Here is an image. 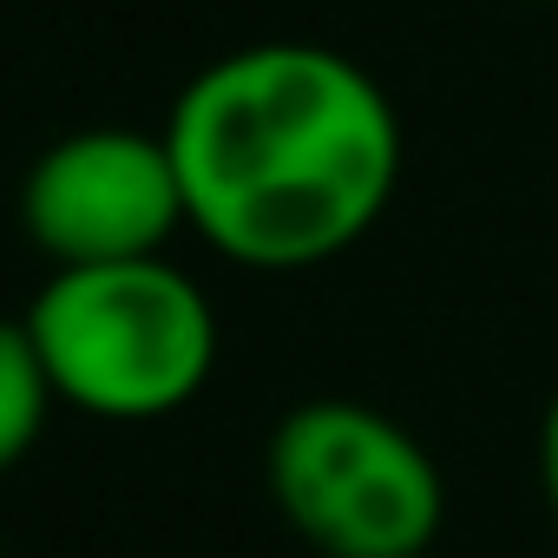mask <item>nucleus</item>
I'll return each mask as SVG.
<instances>
[{
	"label": "nucleus",
	"mask_w": 558,
	"mask_h": 558,
	"mask_svg": "<svg viewBox=\"0 0 558 558\" xmlns=\"http://www.w3.org/2000/svg\"><path fill=\"white\" fill-rule=\"evenodd\" d=\"M191 230L263 276L355 250L401 184V112L381 80L316 40L217 53L165 112Z\"/></svg>",
	"instance_id": "obj_1"
},
{
	"label": "nucleus",
	"mask_w": 558,
	"mask_h": 558,
	"mask_svg": "<svg viewBox=\"0 0 558 558\" xmlns=\"http://www.w3.org/2000/svg\"><path fill=\"white\" fill-rule=\"evenodd\" d=\"M21 323L60 408L93 421H165L191 408L217 375V310L197 276L165 250L53 269Z\"/></svg>",
	"instance_id": "obj_2"
},
{
	"label": "nucleus",
	"mask_w": 558,
	"mask_h": 558,
	"mask_svg": "<svg viewBox=\"0 0 558 558\" xmlns=\"http://www.w3.org/2000/svg\"><path fill=\"white\" fill-rule=\"evenodd\" d=\"M263 486L323 558H427L447 519L434 453L368 401H303L269 427Z\"/></svg>",
	"instance_id": "obj_3"
},
{
	"label": "nucleus",
	"mask_w": 558,
	"mask_h": 558,
	"mask_svg": "<svg viewBox=\"0 0 558 558\" xmlns=\"http://www.w3.org/2000/svg\"><path fill=\"white\" fill-rule=\"evenodd\" d=\"M184 223V184L165 132L86 125L53 138L21 178V230L53 269L158 256Z\"/></svg>",
	"instance_id": "obj_4"
},
{
	"label": "nucleus",
	"mask_w": 558,
	"mask_h": 558,
	"mask_svg": "<svg viewBox=\"0 0 558 558\" xmlns=\"http://www.w3.org/2000/svg\"><path fill=\"white\" fill-rule=\"evenodd\" d=\"M53 408H60V395L47 381V362L27 336V323H0V473H14L40 447Z\"/></svg>",
	"instance_id": "obj_5"
},
{
	"label": "nucleus",
	"mask_w": 558,
	"mask_h": 558,
	"mask_svg": "<svg viewBox=\"0 0 558 558\" xmlns=\"http://www.w3.org/2000/svg\"><path fill=\"white\" fill-rule=\"evenodd\" d=\"M538 486H545V506L558 519V388H551L545 421H538Z\"/></svg>",
	"instance_id": "obj_6"
}]
</instances>
